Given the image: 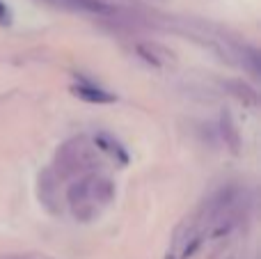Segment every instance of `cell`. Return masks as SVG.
I'll list each match as a JSON object with an SVG mask.
<instances>
[{
	"label": "cell",
	"mask_w": 261,
	"mask_h": 259,
	"mask_svg": "<svg viewBox=\"0 0 261 259\" xmlns=\"http://www.w3.org/2000/svg\"><path fill=\"white\" fill-rule=\"evenodd\" d=\"M220 131H222V138H225V142L229 145V149L231 151H239L241 138H239L236 124H234V119H231L229 113H222V117H220Z\"/></svg>",
	"instance_id": "7"
},
{
	"label": "cell",
	"mask_w": 261,
	"mask_h": 259,
	"mask_svg": "<svg viewBox=\"0 0 261 259\" xmlns=\"http://www.w3.org/2000/svg\"><path fill=\"white\" fill-rule=\"evenodd\" d=\"M138 53H140V58L147 60L153 67H163L167 60V55H158V53H163V48H158L153 44H138Z\"/></svg>",
	"instance_id": "8"
},
{
	"label": "cell",
	"mask_w": 261,
	"mask_h": 259,
	"mask_svg": "<svg viewBox=\"0 0 261 259\" xmlns=\"http://www.w3.org/2000/svg\"><path fill=\"white\" fill-rule=\"evenodd\" d=\"M113 200L115 184L101 174H87V177L76 179L67 191V202L71 204L73 216L83 223L94 220L101 214V209L108 206Z\"/></svg>",
	"instance_id": "1"
},
{
	"label": "cell",
	"mask_w": 261,
	"mask_h": 259,
	"mask_svg": "<svg viewBox=\"0 0 261 259\" xmlns=\"http://www.w3.org/2000/svg\"><path fill=\"white\" fill-rule=\"evenodd\" d=\"M71 92L78 99L87 101V103H113L115 101V94H110V92L101 90L96 85H90V83H76L71 87Z\"/></svg>",
	"instance_id": "4"
},
{
	"label": "cell",
	"mask_w": 261,
	"mask_h": 259,
	"mask_svg": "<svg viewBox=\"0 0 261 259\" xmlns=\"http://www.w3.org/2000/svg\"><path fill=\"white\" fill-rule=\"evenodd\" d=\"M58 174L53 170H44L39 174V200L50 214L60 211V193H58Z\"/></svg>",
	"instance_id": "3"
},
{
	"label": "cell",
	"mask_w": 261,
	"mask_h": 259,
	"mask_svg": "<svg viewBox=\"0 0 261 259\" xmlns=\"http://www.w3.org/2000/svg\"><path fill=\"white\" fill-rule=\"evenodd\" d=\"M94 147L99 151H106L108 156H113L115 161H117L119 165H126L128 163V154H126V149H124L122 145H119L115 138H110V136H106V133H99V136L94 138Z\"/></svg>",
	"instance_id": "5"
},
{
	"label": "cell",
	"mask_w": 261,
	"mask_h": 259,
	"mask_svg": "<svg viewBox=\"0 0 261 259\" xmlns=\"http://www.w3.org/2000/svg\"><path fill=\"white\" fill-rule=\"evenodd\" d=\"M53 165H55L53 172L58 174V179L87 177V174H94V170L101 165L99 149H96L94 142L85 136L71 138V140H67L58 149Z\"/></svg>",
	"instance_id": "2"
},
{
	"label": "cell",
	"mask_w": 261,
	"mask_h": 259,
	"mask_svg": "<svg viewBox=\"0 0 261 259\" xmlns=\"http://www.w3.org/2000/svg\"><path fill=\"white\" fill-rule=\"evenodd\" d=\"M53 3H64V0H53Z\"/></svg>",
	"instance_id": "11"
},
{
	"label": "cell",
	"mask_w": 261,
	"mask_h": 259,
	"mask_svg": "<svg viewBox=\"0 0 261 259\" xmlns=\"http://www.w3.org/2000/svg\"><path fill=\"white\" fill-rule=\"evenodd\" d=\"M5 259H50V257H46V255H9Z\"/></svg>",
	"instance_id": "10"
},
{
	"label": "cell",
	"mask_w": 261,
	"mask_h": 259,
	"mask_svg": "<svg viewBox=\"0 0 261 259\" xmlns=\"http://www.w3.org/2000/svg\"><path fill=\"white\" fill-rule=\"evenodd\" d=\"M12 23V12L5 3H0V25H9Z\"/></svg>",
	"instance_id": "9"
},
{
	"label": "cell",
	"mask_w": 261,
	"mask_h": 259,
	"mask_svg": "<svg viewBox=\"0 0 261 259\" xmlns=\"http://www.w3.org/2000/svg\"><path fill=\"white\" fill-rule=\"evenodd\" d=\"M225 87L229 90V94L236 96V99H239L243 106H250V108H254V106L259 103L257 90H254V87H250L248 83H243V81H225Z\"/></svg>",
	"instance_id": "6"
}]
</instances>
